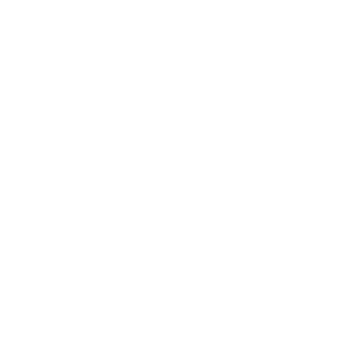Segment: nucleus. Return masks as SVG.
Wrapping results in <instances>:
<instances>
[]
</instances>
